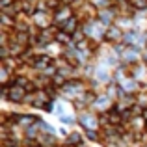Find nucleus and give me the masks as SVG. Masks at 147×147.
<instances>
[{
	"label": "nucleus",
	"instance_id": "obj_9",
	"mask_svg": "<svg viewBox=\"0 0 147 147\" xmlns=\"http://www.w3.org/2000/svg\"><path fill=\"white\" fill-rule=\"evenodd\" d=\"M80 147H82V145H80Z\"/></svg>",
	"mask_w": 147,
	"mask_h": 147
},
{
	"label": "nucleus",
	"instance_id": "obj_5",
	"mask_svg": "<svg viewBox=\"0 0 147 147\" xmlns=\"http://www.w3.org/2000/svg\"><path fill=\"white\" fill-rule=\"evenodd\" d=\"M75 144H76V147L82 145V136L78 132H69L67 134V145H75Z\"/></svg>",
	"mask_w": 147,
	"mask_h": 147
},
{
	"label": "nucleus",
	"instance_id": "obj_7",
	"mask_svg": "<svg viewBox=\"0 0 147 147\" xmlns=\"http://www.w3.org/2000/svg\"><path fill=\"white\" fill-rule=\"evenodd\" d=\"M86 136L90 138V140H99V134L95 132V130H90V129H86Z\"/></svg>",
	"mask_w": 147,
	"mask_h": 147
},
{
	"label": "nucleus",
	"instance_id": "obj_4",
	"mask_svg": "<svg viewBox=\"0 0 147 147\" xmlns=\"http://www.w3.org/2000/svg\"><path fill=\"white\" fill-rule=\"evenodd\" d=\"M56 43H60L61 47H71V45H73V36H71V34H67V32H63V30H58Z\"/></svg>",
	"mask_w": 147,
	"mask_h": 147
},
{
	"label": "nucleus",
	"instance_id": "obj_1",
	"mask_svg": "<svg viewBox=\"0 0 147 147\" xmlns=\"http://www.w3.org/2000/svg\"><path fill=\"white\" fill-rule=\"evenodd\" d=\"M2 90H4V97L9 100V102H24L26 97H28V91L22 86H19V84L2 86Z\"/></svg>",
	"mask_w": 147,
	"mask_h": 147
},
{
	"label": "nucleus",
	"instance_id": "obj_3",
	"mask_svg": "<svg viewBox=\"0 0 147 147\" xmlns=\"http://www.w3.org/2000/svg\"><path fill=\"white\" fill-rule=\"evenodd\" d=\"M50 65H54V60L50 56H47V54H36V60H34L32 67L37 69L39 73H43V71H47Z\"/></svg>",
	"mask_w": 147,
	"mask_h": 147
},
{
	"label": "nucleus",
	"instance_id": "obj_8",
	"mask_svg": "<svg viewBox=\"0 0 147 147\" xmlns=\"http://www.w3.org/2000/svg\"><path fill=\"white\" fill-rule=\"evenodd\" d=\"M142 117H144L145 121H147V108H144V112H142Z\"/></svg>",
	"mask_w": 147,
	"mask_h": 147
},
{
	"label": "nucleus",
	"instance_id": "obj_2",
	"mask_svg": "<svg viewBox=\"0 0 147 147\" xmlns=\"http://www.w3.org/2000/svg\"><path fill=\"white\" fill-rule=\"evenodd\" d=\"M123 39H125V32H123L117 24L106 26V30H104V41H108V43H112V45H117L119 41H123Z\"/></svg>",
	"mask_w": 147,
	"mask_h": 147
},
{
	"label": "nucleus",
	"instance_id": "obj_6",
	"mask_svg": "<svg viewBox=\"0 0 147 147\" xmlns=\"http://www.w3.org/2000/svg\"><path fill=\"white\" fill-rule=\"evenodd\" d=\"M84 99H86V104H93L95 99H97V95H95V91H88V93L84 95Z\"/></svg>",
	"mask_w": 147,
	"mask_h": 147
}]
</instances>
